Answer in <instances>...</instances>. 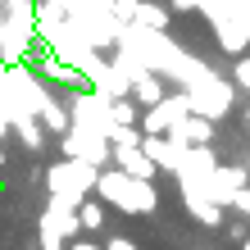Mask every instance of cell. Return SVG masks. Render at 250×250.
<instances>
[{"mask_svg": "<svg viewBox=\"0 0 250 250\" xmlns=\"http://www.w3.org/2000/svg\"><path fill=\"white\" fill-rule=\"evenodd\" d=\"M41 127H46V123H37L32 114H14V132L23 137L27 150H41V146H46V132H41Z\"/></svg>", "mask_w": 250, "mask_h": 250, "instance_id": "cell-8", "label": "cell"}, {"mask_svg": "<svg viewBox=\"0 0 250 250\" xmlns=\"http://www.w3.org/2000/svg\"><path fill=\"white\" fill-rule=\"evenodd\" d=\"M68 250H100L96 241H78V246H68Z\"/></svg>", "mask_w": 250, "mask_h": 250, "instance_id": "cell-15", "label": "cell"}, {"mask_svg": "<svg viewBox=\"0 0 250 250\" xmlns=\"http://www.w3.org/2000/svg\"><path fill=\"white\" fill-rule=\"evenodd\" d=\"M100 200H109V205H119V209H137V214H150L155 209V187L150 182H141V178H132V173L123 168H109V173H100Z\"/></svg>", "mask_w": 250, "mask_h": 250, "instance_id": "cell-1", "label": "cell"}, {"mask_svg": "<svg viewBox=\"0 0 250 250\" xmlns=\"http://www.w3.org/2000/svg\"><path fill=\"white\" fill-rule=\"evenodd\" d=\"M132 23H141V27H150V32H159V27H168V9L155 5V0H141L137 14H132Z\"/></svg>", "mask_w": 250, "mask_h": 250, "instance_id": "cell-9", "label": "cell"}, {"mask_svg": "<svg viewBox=\"0 0 250 250\" xmlns=\"http://www.w3.org/2000/svg\"><path fill=\"white\" fill-rule=\"evenodd\" d=\"M114 159H119V168H123V173H132V178H141V182H150V178H155V168H159L155 159L141 150V146H114Z\"/></svg>", "mask_w": 250, "mask_h": 250, "instance_id": "cell-5", "label": "cell"}, {"mask_svg": "<svg viewBox=\"0 0 250 250\" xmlns=\"http://www.w3.org/2000/svg\"><path fill=\"white\" fill-rule=\"evenodd\" d=\"M246 123H250V109H246Z\"/></svg>", "mask_w": 250, "mask_h": 250, "instance_id": "cell-16", "label": "cell"}, {"mask_svg": "<svg viewBox=\"0 0 250 250\" xmlns=\"http://www.w3.org/2000/svg\"><path fill=\"white\" fill-rule=\"evenodd\" d=\"M232 209H237L241 218H250V187H241L237 196H232Z\"/></svg>", "mask_w": 250, "mask_h": 250, "instance_id": "cell-13", "label": "cell"}, {"mask_svg": "<svg viewBox=\"0 0 250 250\" xmlns=\"http://www.w3.org/2000/svg\"><path fill=\"white\" fill-rule=\"evenodd\" d=\"M214 37L228 55H241L250 46V9H232V14H214Z\"/></svg>", "mask_w": 250, "mask_h": 250, "instance_id": "cell-4", "label": "cell"}, {"mask_svg": "<svg viewBox=\"0 0 250 250\" xmlns=\"http://www.w3.org/2000/svg\"><path fill=\"white\" fill-rule=\"evenodd\" d=\"M191 91V105H196V114H209V119H223V114H232V86L223 78H214L209 68L200 73L196 82L187 86Z\"/></svg>", "mask_w": 250, "mask_h": 250, "instance_id": "cell-3", "label": "cell"}, {"mask_svg": "<svg viewBox=\"0 0 250 250\" xmlns=\"http://www.w3.org/2000/svg\"><path fill=\"white\" fill-rule=\"evenodd\" d=\"M168 137H178V141H187V146H209V141H214V119H209V114H187Z\"/></svg>", "mask_w": 250, "mask_h": 250, "instance_id": "cell-6", "label": "cell"}, {"mask_svg": "<svg viewBox=\"0 0 250 250\" xmlns=\"http://www.w3.org/2000/svg\"><path fill=\"white\" fill-rule=\"evenodd\" d=\"M168 91H164V78H159V73L150 68V73H141L137 82H132V100H137L141 109H150V105H159V100H164Z\"/></svg>", "mask_w": 250, "mask_h": 250, "instance_id": "cell-7", "label": "cell"}, {"mask_svg": "<svg viewBox=\"0 0 250 250\" xmlns=\"http://www.w3.org/2000/svg\"><path fill=\"white\" fill-rule=\"evenodd\" d=\"M78 218H82L86 232H100V228H105V200H82L78 205Z\"/></svg>", "mask_w": 250, "mask_h": 250, "instance_id": "cell-11", "label": "cell"}, {"mask_svg": "<svg viewBox=\"0 0 250 250\" xmlns=\"http://www.w3.org/2000/svg\"><path fill=\"white\" fill-rule=\"evenodd\" d=\"M105 250H141V246H137V241H127V237H109Z\"/></svg>", "mask_w": 250, "mask_h": 250, "instance_id": "cell-14", "label": "cell"}, {"mask_svg": "<svg viewBox=\"0 0 250 250\" xmlns=\"http://www.w3.org/2000/svg\"><path fill=\"white\" fill-rule=\"evenodd\" d=\"M232 82H237V91H250V55H241L237 68H232Z\"/></svg>", "mask_w": 250, "mask_h": 250, "instance_id": "cell-12", "label": "cell"}, {"mask_svg": "<svg viewBox=\"0 0 250 250\" xmlns=\"http://www.w3.org/2000/svg\"><path fill=\"white\" fill-rule=\"evenodd\" d=\"M187 114H196L191 91H173V96H164L159 105H150V109L141 114V132H146V137H168V132L187 119Z\"/></svg>", "mask_w": 250, "mask_h": 250, "instance_id": "cell-2", "label": "cell"}, {"mask_svg": "<svg viewBox=\"0 0 250 250\" xmlns=\"http://www.w3.org/2000/svg\"><path fill=\"white\" fill-rule=\"evenodd\" d=\"M141 114H146V109H141L132 96H114V100H109V119H114V123H141Z\"/></svg>", "mask_w": 250, "mask_h": 250, "instance_id": "cell-10", "label": "cell"}]
</instances>
